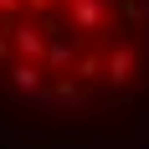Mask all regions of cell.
<instances>
[{
	"mask_svg": "<svg viewBox=\"0 0 149 149\" xmlns=\"http://www.w3.org/2000/svg\"><path fill=\"white\" fill-rule=\"evenodd\" d=\"M26 10H36V15H46V10H57V0H21Z\"/></svg>",
	"mask_w": 149,
	"mask_h": 149,
	"instance_id": "cell-8",
	"label": "cell"
},
{
	"mask_svg": "<svg viewBox=\"0 0 149 149\" xmlns=\"http://www.w3.org/2000/svg\"><path fill=\"white\" fill-rule=\"evenodd\" d=\"M5 31H10V46H15V57H26V62H41V52H46V36H41V26H31V21H5Z\"/></svg>",
	"mask_w": 149,
	"mask_h": 149,
	"instance_id": "cell-2",
	"label": "cell"
},
{
	"mask_svg": "<svg viewBox=\"0 0 149 149\" xmlns=\"http://www.w3.org/2000/svg\"><path fill=\"white\" fill-rule=\"evenodd\" d=\"M67 15H72V31H103L108 0H67Z\"/></svg>",
	"mask_w": 149,
	"mask_h": 149,
	"instance_id": "cell-4",
	"label": "cell"
},
{
	"mask_svg": "<svg viewBox=\"0 0 149 149\" xmlns=\"http://www.w3.org/2000/svg\"><path fill=\"white\" fill-rule=\"evenodd\" d=\"M15 10H21V0H0V15L5 21H15Z\"/></svg>",
	"mask_w": 149,
	"mask_h": 149,
	"instance_id": "cell-9",
	"label": "cell"
},
{
	"mask_svg": "<svg viewBox=\"0 0 149 149\" xmlns=\"http://www.w3.org/2000/svg\"><path fill=\"white\" fill-rule=\"evenodd\" d=\"M72 77H77V82H88V88H98V77H103V57H98V52H77Z\"/></svg>",
	"mask_w": 149,
	"mask_h": 149,
	"instance_id": "cell-6",
	"label": "cell"
},
{
	"mask_svg": "<svg viewBox=\"0 0 149 149\" xmlns=\"http://www.w3.org/2000/svg\"><path fill=\"white\" fill-rule=\"evenodd\" d=\"M134 72H139V52H134V46H113V52L103 57V77L113 82V88H129Z\"/></svg>",
	"mask_w": 149,
	"mask_h": 149,
	"instance_id": "cell-3",
	"label": "cell"
},
{
	"mask_svg": "<svg viewBox=\"0 0 149 149\" xmlns=\"http://www.w3.org/2000/svg\"><path fill=\"white\" fill-rule=\"evenodd\" d=\"M41 62L52 67V72H72V62H77V46L67 41V36H46V52H41Z\"/></svg>",
	"mask_w": 149,
	"mask_h": 149,
	"instance_id": "cell-5",
	"label": "cell"
},
{
	"mask_svg": "<svg viewBox=\"0 0 149 149\" xmlns=\"http://www.w3.org/2000/svg\"><path fill=\"white\" fill-rule=\"evenodd\" d=\"M123 15L129 21H149V0H123Z\"/></svg>",
	"mask_w": 149,
	"mask_h": 149,
	"instance_id": "cell-7",
	"label": "cell"
},
{
	"mask_svg": "<svg viewBox=\"0 0 149 149\" xmlns=\"http://www.w3.org/2000/svg\"><path fill=\"white\" fill-rule=\"evenodd\" d=\"M5 57H10V31L0 26V62H5Z\"/></svg>",
	"mask_w": 149,
	"mask_h": 149,
	"instance_id": "cell-10",
	"label": "cell"
},
{
	"mask_svg": "<svg viewBox=\"0 0 149 149\" xmlns=\"http://www.w3.org/2000/svg\"><path fill=\"white\" fill-rule=\"evenodd\" d=\"M41 82H46V67H41V62H26V57H15L10 72H5V88H10L15 98H31Z\"/></svg>",
	"mask_w": 149,
	"mask_h": 149,
	"instance_id": "cell-1",
	"label": "cell"
}]
</instances>
